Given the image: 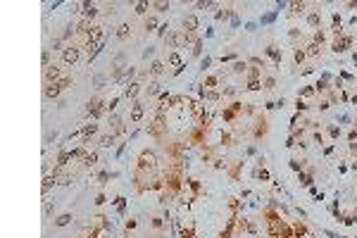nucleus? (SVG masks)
Here are the masks:
<instances>
[{
	"mask_svg": "<svg viewBox=\"0 0 357 238\" xmlns=\"http://www.w3.org/2000/svg\"><path fill=\"white\" fill-rule=\"evenodd\" d=\"M79 60V50L76 48H69V50H65V62L67 65H74Z\"/></svg>",
	"mask_w": 357,
	"mask_h": 238,
	"instance_id": "obj_1",
	"label": "nucleus"
},
{
	"mask_svg": "<svg viewBox=\"0 0 357 238\" xmlns=\"http://www.w3.org/2000/svg\"><path fill=\"white\" fill-rule=\"evenodd\" d=\"M57 74H60V69H57V67H50V69H48V71H45V79H48V81H50V79H55V76H57Z\"/></svg>",
	"mask_w": 357,
	"mask_h": 238,
	"instance_id": "obj_2",
	"label": "nucleus"
},
{
	"mask_svg": "<svg viewBox=\"0 0 357 238\" xmlns=\"http://www.w3.org/2000/svg\"><path fill=\"white\" fill-rule=\"evenodd\" d=\"M141 112H143V110H141V105L136 102V105H133V114H131V117H133V122H138V119H141Z\"/></svg>",
	"mask_w": 357,
	"mask_h": 238,
	"instance_id": "obj_3",
	"label": "nucleus"
},
{
	"mask_svg": "<svg viewBox=\"0 0 357 238\" xmlns=\"http://www.w3.org/2000/svg\"><path fill=\"white\" fill-rule=\"evenodd\" d=\"M83 7H86V17H93V14L98 12V10H95V5H83Z\"/></svg>",
	"mask_w": 357,
	"mask_h": 238,
	"instance_id": "obj_4",
	"label": "nucleus"
},
{
	"mask_svg": "<svg viewBox=\"0 0 357 238\" xmlns=\"http://www.w3.org/2000/svg\"><path fill=\"white\" fill-rule=\"evenodd\" d=\"M112 140H114V136H105L102 140H100V145H105V148H110V145H112Z\"/></svg>",
	"mask_w": 357,
	"mask_h": 238,
	"instance_id": "obj_5",
	"label": "nucleus"
},
{
	"mask_svg": "<svg viewBox=\"0 0 357 238\" xmlns=\"http://www.w3.org/2000/svg\"><path fill=\"white\" fill-rule=\"evenodd\" d=\"M69 219H71V217H69V214H62V217H60V219H57V226H65V224H67V221H69Z\"/></svg>",
	"mask_w": 357,
	"mask_h": 238,
	"instance_id": "obj_6",
	"label": "nucleus"
},
{
	"mask_svg": "<svg viewBox=\"0 0 357 238\" xmlns=\"http://www.w3.org/2000/svg\"><path fill=\"white\" fill-rule=\"evenodd\" d=\"M95 160H98V155H95V152H91V155L86 157V164H95Z\"/></svg>",
	"mask_w": 357,
	"mask_h": 238,
	"instance_id": "obj_7",
	"label": "nucleus"
},
{
	"mask_svg": "<svg viewBox=\"0 0 357 238\" xmlns=\"http://www.w3.org/2000/svg\"><path fill=\"white\" fill-rule=\"evenodd\" d=\"M186 26H188V31H193V26H195V19L191 17V19H186Z\"/></svg>",
	"mask_w": 357,
	"mask_h": 238,
	"instance_id": "obj_8",
	"label": "nucleus"
},
{
	"mask_svg": "<svg viewBox=\"0 0 357 238\" xmlns=\"http://www.w3.org/2000/svg\"><path fill=\"white\" fill-rule=\"evenodd\" d=\"M160 71H162V65H160V62H155V65H153V74H160Z\"/></svg>",
	"mask_w": 357,
	"mask_h": 238,
	"instance_id": "obj_9",
	"label": "nucleus"
}]
</instances>
